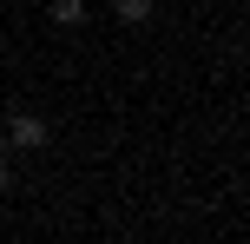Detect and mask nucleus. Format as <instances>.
<instances>
[{
	"label": "nucleus",
	"instance_id": "obj_4",
	"mask_svg": "<svg viewBox=\"0 0 250 244\" xmlns=\"http://www.w3.org/2000/svg\"><path fill=\"white\" fill-rule=\"evenodd\" d=\"M7 185H13V172H7V158H0V192H7Z\"/></svg>",
	"mask_w": 250,
	"mask_h": 244
},
{
	"label": "nucleus",
	"instance_id": "obj_1",
	"mask_svg": "<svg viewBox=\"0 0 250 244\" xmlns=\"http://www.w3.org/2000/svg\"><path fill=\"white\" fill-rule=\"evenodd\" d=\"M7 139L20 145V152H33V145H46V119H40V112H13V126H7Z\"/></svg>",
	"mask_w": 250,
	"mask_h": 244
},
{
	"label": "nucleus",
	"instance_id": "obj_2",
	"mask_svg": "<svg viewBox=\"0 0 250 244\" xmlns=\"http://www.w3.org/2000/svg\"><path fill=\"white\" fill-rule=\"evenodd\" d=\"M112 7H119V20H151L158 0H112Z\"/></svg>",
	"mask_w": 250,
	"mask_h": 244
},
{
	"label": "nucleus",
	"instance_id": "obj_3",
	"mask_svg": "<svg viewBox=\"0 0 250 244\" xmlns=\"http://www.w3.org/2000/svg\"><path fill=\"white\" fill-rule=\"evenodd\" d=\"M79 13H86V0H53V20H60V26H73Z\"/></svg>",
	"mask_w": 250,
	"mask_h": 244
}]
</instances>
